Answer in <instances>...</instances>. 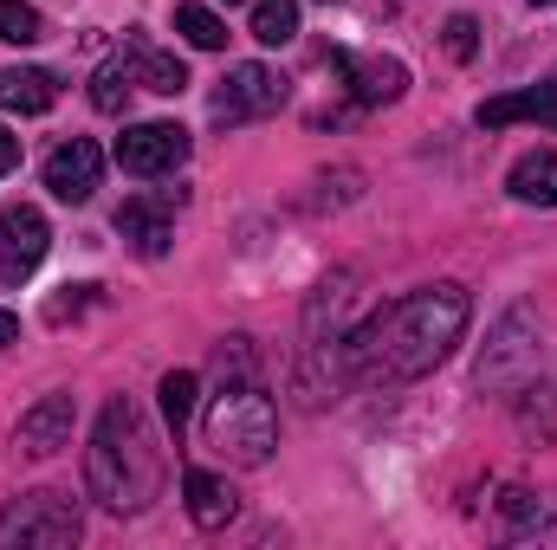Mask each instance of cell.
Returning <instances> with one entry per match:
<instances>
[{
	"mask_svg": "<svg viewBox=\"0 0 557 550\" xmlns=\"http://www.w3.org/2000/svg\"><path fill=\"white\" fill-rule=\"evenodd\" d=\"M0 39H7V46H33V39H46L39 7H26V0H0Z\"/></svg>",
	"mask_w": 557,
	"mask_h": 550,
	"instance_id": "22",
	"label": "cell"
},
{
	"mask_svg": "<svg viewBox=\"0 0 557 550\" xmlns=\"http://www.w3.org/2000/svg\"><path fill=\"white\" fill-rule=\"evenodd\" d=\"M273 440H278V414L260 383H227L214 396V409H208V447H221L240 466H267Z\"/></svg>",
	"mask_w": 557,
	"mask_h": 550,
	"instance_id": "3",
	"label": "cell"
},
{
	"mask_svg": "<svg viewBox=\"0 0 557 550\" xmlns=\"http://www.w3.org/2000/svg\"><path fill=\"white\" fill-rule=\"evenodd\" d=\"M467 317H473L467 285H421L403 304L376 311L370 324L344 330V337L324 343V350L337 357V370H344L350 383H416L434 363H447V350L460 343Z\"/></svg>",
	"mask_w": 557,
	"mask_h": 550,
	"instance_id": "1",
	"label": "cell"
},
{
	"mask_svg": "<svg viewBox=\"0 0 557 550\" xmlns=\"http://www.w3.org/2000/svg\"><path fill=\"white\" fill-rule=\"evenodd\" d=\"M506 188H512V201H525V208H557V155L552 149H525V155L512 162Z\"/></svg>",
	"mask_w": 557,
	"mask_h": 550,
	"instance_id": "16",
	"label": "cell"
},
{
	"mask_svg": "<svg viewBox=\"0 0 557 550\" xmlns=\"http://www.w3.org/2000/svg\"><path fill=\"white\" fill-rule=\"evenodd\" d=\"M98 175H104V155H98L91 137H72V142H59V149L46 155V188H52L59 201H91Z\"/></svg>",
	"mask_w": 557,
	"mask_h": 550,
	"instance_id": "10",
	"label": "cell"
},
{
	"mask_svg": "<svg viewBox=\"0 0 557 550\" xmlns=\"http://www.w3.org/2000/svg\"><path fill=\"white\" fill-rule=\"evenodd\" d=\"M337 72L350 78L357 104H396V98L409 91V72H403V59H383V52H370V59H344V52H337Z\"/></svg>",
	"mask_w": 557,
	"mask_h": 550,
	"instance_id": "11",
	"label": "cell"
},
{
	"mask_svg": "<svg viewBox=\"0 0 557 550\" xmlns=\"http://www.w3.org/2000/svg\"><path fill=\"white\" fill-rule=\"evenodd\" d=\"M473 46H480V20L454 13V20H447V59H473Z\"/></svg>",
	"mask_w": 557,
	"mask_h": 550,
	"instance_id": "23",
	"label": "cell"
},
{
	"mask_svg": "<svg viewBox=\"0 0 557 550\" xmlns=\"http://www.w3.org/2000/svg\"><path fill=\"white\" fill-rule=\"evenodd\" d=\"M13 168H20V137L0 130V175H13Z\"/></svg>",
	"mask_w": 557,
	"mask_h": 550,
	"instance_id": "26",
	"label": "cell"
},
{
	"mask_svg": "<svg viewBox=\"0 0 557 550\" xmlns=\"http://www.w3.org/2000/svg\"><path fill=\"white\" fill-rule=\"evenodd\" d=\"M85 518L65 492H26L0 512V550L7 545H39V550H59V545H78Z\"/></svg>",
	"mask_w": 557,
	"mask_h": 550,
	"instance_id": "5",
	"label": "cell"
},
{
	"mask_svg": "<svg viewBox=\"0 0 557 550\" xmlns=\"http://www.w3.org/2000/svg\"><path fill=\"white\" fill-rule=\"evenodd\" d=\"M65 291H72V298H52V304H46V317H52V324H65L72 311H85V304L98 298V285H65Z\"/></svg>",
	"mask_w": 557,
	"mask_h": 550,
	"instance_id": "24",
	"label": "cell"
},
{
	"mask_svg": "<svg viewBox=\"0 0 557 550\" xmlns=\"http://www.w3.org/2000/svg\"><path fill=\"white\" fill-rule=\"evenodd\" d=\"M182 492H188V518H195L201 532H221V525H234V512H240V492H234L221 473H208V466H188Z\"/></svg>",
	"mask_w": 557,
	"mask_h": 550,
	"instance_id": "13",
	"label": "cell"
},
{
	"mask_svg": "<svg viewBox=\"0 0 557 550\" xmlns=\"http://www.w3.org/2000/svg\"><path fill=\"white\" fill-rule=\"evenodd\" d=\"M539 7H557V0H539Z\"/></svg>",
	"mask_w": 557,
	"mask_h": 550,
	"instance_id": "28",
	"label": "cell"
},
{
	"mask_svg": "<svg viewBox=\"0 0 557 550\" xmlns=\"http://www.w3.org/2000/svg\"><path fill=\"white\" fill-rule=\"evenodd\" d=\"M156 396H162V421H169V434H182L188 414H195V370H169Z\"/></svg>",
	"mask_w": 557,
	"mask_h": 550,
	"instance_id": "21",
	"label": "cell"
},
{
	"mask_svg": "<svg viewBox=\"0 0 557 550\" xmlns=\"http://www.w3.org/2000/svg\"><path fill=\"white\" fill-rule=\"evenodd\" d=\"M13 440H20V453H33V460H46V453L72 447V396H46L39 409H26Z\"/></svg>",
	"mask_w": 557,
	"mask_h": 550,
	"instance_id": "12",
	"label": "cell"
},
{
	"mask_svg": "<svg viewBox=\"0 0 557 550\" xmlns=\"http://www.w3.org/2000/svg\"><path fill=\"white\" fill-rule=\"evenodd\" d=\"M46 247H52L46 214H39V208H26V201H13V208L0 214V278H7V285L33 278V273H39V260H46Z\"/></svg>",
	"mask_w": 557,
	"mask_h": 550,
	"instance_id": "6",
	"label": "cell"
},
{
	"mask_svg": "<svg viewBox=\"0 0 557 550\" xmlns=\"http://www.w3.org/2000/svg\"><path fill=\"white\" fill-rule=\"evenodd\" d=\"M131 91H137V72H131V59H117V65H104V72L91 78V104H98L104 117H117V111L131 104Z\"/></svg>",
	"mask_w": 557,
	"mask_h": 550,
	"instance_id": "20",
	"label": "cell"
},
{
	"mask_svg": "<svg viewBox=\"0 0 557 550\" xmlns=\"http://www.w3.org/2000/svg\"><path fill=\"white\" fill-rule=\"evenodd\" d=\"M131 72H137L143 91H156V98H182L188 91V65L175 59V52H156V46H131Z\"/></svg>",
	"mask_w": 557,
	"mask_h": 550,
	"instance_id": "17",
	"label": "cell"
},
{
	"mask_svg": "<svg viewBox=\"0 0 557 550\" xmlns=\"http://www.w3.org/2000/svg\"><path fill=\"white\" fill-rule=\"evenodd\" d=\"M85 479H91V492H98L111 512H143V505L156 499L162 460H156V447H149V427H143V414H137L131 396L104 402L98 434H91V453H85Z\"/></svg>",
	"mask_w": 557,
	"mask_h": 550,
	"instance_id": "2",
	"label": "cell"
},
{
	"mask_svg": "<svg viewBox=\"0 0 557 550\" xmlns=\"http://www.w3.org/2000/svg\"><path fill=\"white\" fill-rule=\"evenodd\" d=\"M506 124H552L557 130V85H532V91H506L480 104V130H506Z\"/></svg>",
	"mask_w": 557,
	"mask_h": 550,
	"instance_id": "14",
	"label": "cell"
},
{
	"mask_svg": "<svg viewBox=\"0 0 557 550\" xmlns=\"http://www.w3.org/2000/svg\"><path fill=\"white\" fill-rule=\"evenodd\" d=\"M506 518H512V525H539V518H545V505H539L532 492H519V486H512V492H506Z\"/></svg>",
	"mask_w": 557,
	"mask_h": 550,
	"instance_id": "25",
	"label": "cell"
},
{
	"mask_svg": "<svg viewBox=\"0 0 557 550\" xmlns=\"http://www.w3.org/2000/svg\"><path fill=\"white\" fill-rule=\"evenodd\" d=\"M169 208H182V188H162L156 201H149V195H137V201H124V208H117V234L137 247L143 260H162V253H169V240H175Z\"/></svg>",
	"mask_w": 557,
	"mask_h": 550,
	"instance_id": "9",
	"label": "cell"
},
{
	"mask_svg": "<svg viewBox=\"0 0 557 550\" xmlns=\"http://www.w3.org/2000/svg\"><path fill=\"white\" fill-rule=\"evenodd\" d=\"M59 104V78L39 72V65H7L0 72V111H20V117H39Z\"/></svg>",
	"mask_w": 557,
	"mask_h": 550,
	"instance_id": "15",
	"label": "cell"
},
{
	"mask_svg": "<svg viewBox=\"0 0 557 550\" xmlns=\"http://www.w3.org/2000/svg\"><path fill=\"white\" fill-rule=\"evenodd\" d=\"M227 7H234V0H227Z\"/></svg>",
	"mask_w": 557,
	"mask_h": 550,
	"instance_id": "29",
	"label": "cell"
},
{
	"mask_svg": "<svg viewBox=\"0 0 557 550\" xmlns=\"http://www.w3.org/2000/svg\"><path fill=\"white\" fill-rule=\"evenodd\" d=\"M175 33H182L188 46H201V52H221V46H227V20L208 13V7H175Z\"/></svg>",
	"mask_w": 557,
	"mask_h": 550,
	"instance_id": "19",
	"label": "cell"
},
{
	"mask_svg": "<svg viewBox=\"0 0 557 550\" xmlns=\"http://www.w3.org/2000/svg\"><path fill=\"white\" fill-rule=\"evenodd\" d=\"M285 104V78L267 65H234L214 91V124H240V117H267Z\"/></svg>",
	"mask_w": 557,
	"mask_h": 550,
	"instance_id": "8",
	"label": "cell"
},
{
	"mask_svg": "<svg viewBox=\"0 0 557 550\" xmlns=\"http://www.w3.org/2000/svg\"><path fill=\"white\" fill-rule=\"evenodd\" d=\"M552 85H557V78H552Z\"/></svg>",
	"mask_w": 557,
	"mask_h": 550,
	"instance_id": "30",
	"label": "cell"
},
{
	"mask_svg": "<svg viewBox=\"0 0 557 550\" xmlns=\"http://www.w3.org/2000/svg\"><path fill=\"white\" fill-rule=\"evenodd\" d=\"M13 337H20V317H13V311H0V350H7Z\"/></svg>",
	"mask_w": 557,
	"mask_h": 550,
	"instance_id": "27",
	"label": "cell"
},
{
	"mask_svg": "<svg viewBox=\"0 0 557 550\" xmlns=\"http://www.w3.org/2000/svg\"><path fill=\"white\" fill-rule=\"evenodd\" d=\"M532 370H539V317H532L525 304H512V311L499 317V330H493V343H486L473 383H480L486 396H506V389H525Z\"/></svg>",
	"mask_w": 557,
	"mask_h": 550,
	"instance_id": "4",
	"label": "cell"
},
{
	"mask_svg": "<svg viewBox=\"0 0 557 550\" xmlns=\"http://www.w3.org/2000/svg\"><path fill=\"white\" fill-rule=\"evenodd\" d=\"M253 39L260 46L298 39V0H253Z\"/></svg>",
	"mask_w": 557,
	"mask_h": 550,
	"instance_id": "18",
	"label": "cell"
},
{
	"mask_svg": "<svg viewBox=\"0 0 557 550\" xmlns=\"http://www.w3.org/2000/svg\"><path fill=\"white\" fill-rule=\"evenodd\" d=\"M188 162V130L182 124H131L117 137V168L124 175H175Z\"/></svg>",
	"mask_w": 557,
	"mask_h": 550,
	"instance_id": "7",
	"label": "cell"
}]
</instances>
